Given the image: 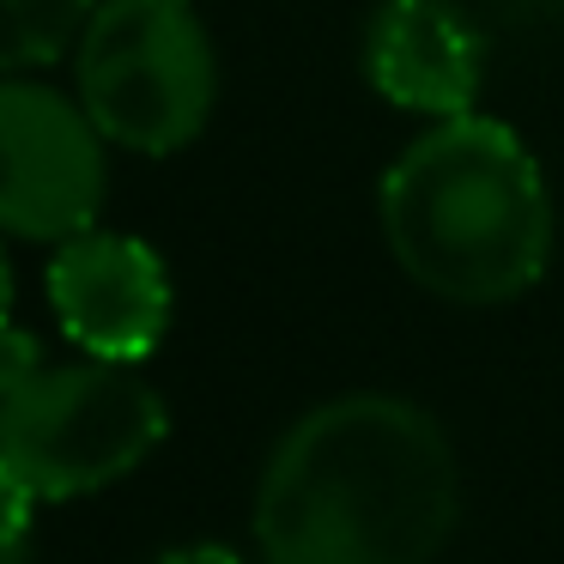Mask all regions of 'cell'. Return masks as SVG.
<instances>
[{
  "mask_svg": "<svg viewBox=\"0 0 564 564\" xmlns=\"http://www.w3.org/2000/svg\"><path fill=\"white\" fill-rule=\"evenodd\" d=\"M74 79L98 134L147 159L200 140L219 104V55L188 0H98Z\"/></svg>",
  "mask_w": 564,
  "mask_h": 564,
  "instance_id": "cell-4",
  "label": "cell"
},
{
  "mask_svg": "<svg viewBox=\"0 0 564 564\" xmlns=\"http://www.w3.org/2000/svg\"><path fill=\"white\" fill-rule=\"evenodd\" d=\"M377 219L394 268L462 310L516 304L552 261V188L498 116L431 122L382 171Z\"/></svg>",
  "mask_w": 564,
  "mask_h": 564,
  "instance_id": "cell-2",
  "label": "cell"
},
{
  "mask_svg": "<svg viewBox=\"0 0 564 564\" xmlns=\"http://www.w3.org/2000/svg\"><path fill=\"white\" fill-rule=\"evenodd\" d=\"M152 564H249V558H243V552H231V546H213V540H195V546L159 552Z\"/></svg>",
  "mask_w": 564,
  "mask_h": 564,
  "instance_id": "cell-10",
  "label": "cell"
},
{
  "mask_svg": "<svg viewBox=\"0 0 564 564\" xmlns=\"http://www.w3.org/2000/svg\"><path fill=\"white\" fill-rule=\"evenodd\" d=\"M110 140L86 104L31 74L0 79V231L25 243H67L98 231L110 195Z\"/></svg>",
  "mask_w": 564,
  "mask_h": 564,
  "instance_id": "cell-5",
  "label": "cell"
},
{
  "mask_svg": "<svg viewBox=\"0 0 564 564\" xmlns=\"http://www.w3.org/2000/svg\"><path fill=\"white\" fill-rule=\"evenodd\" d=\"M13 328V261H7V249H0V334Z\"/></svg>",
  "mask_w": 564,
  "mask_h": 564,
  "instance_id": "cell-11",
  "label": "cell"
},
{
  "mask_svg": "<svg viewBox=\"0 0 564 564\" xmlns=\"http://www.w3.org/2000/svg\"><path fill=\"white\" fill-rule=\"evenodd\" d=\"M462 522V462L431 406L358 389L285 425L256 479L261 564H437Z\"/></svg>",
  "mask_w": 564,
  "mask_h": 564,
  "instance_id": "cell-1",
  "label": "cell"
},
{
  "mask_svg": "<svg viewBox=\"0 0 564 564\" xmlns=\"http://www.w3.org/2000/svg\"><path fill=\"white\" fill-rule=\"evenodd\" d=\"M31 546H37V498L0 474V564H31Z\"/></svg>",
  "mask_w": 564,
  "mask_h": 564,
  "instance_id": "cell-9",
  "label": "cell"
},
{
  "mask_svg": "<svg viewBox=\"0 0 564 564\" xmlns=\"http://www.w3.org/2000/svg\"><path fill=\"white\" fill-rule=\"evenodd\" d=\"M91 13L98 0H0V79L74 55Z\"/></svg>",
  "mask_w": 564,
  "mask_h": 564,
  "instance_id": "cell-8",
  "label": "cell"
},
{
  "mask_svg": "<svg viewBox=\"0 0 564 564\" xmlns=\"http://www.w3.org/2000/svg\"><path fill=\"white\" fill-rule=\"evenodd\" d=\"M171 431L164 394L140 365L74 358L0 394V474L37 503H67L128 479Z\"/></svg>",
  "mask_w": 564,
  "mask_h": 564,
  "instance_id": "cell-3",
  "label": "cell"
},
{
  "mask_svg": "<svg viewBox=\"0 0 564 564\" xmlns=\"http://www.w3.org/2000/svg\"><path fill=\"white\" fill-rule=\"evenodd\" d=\"M365 79L382 104L425 122L474 116L486 43L455 0H382L365 31Z\"/></svg>",
  "mask_w": 564,
  "mask_h": 564,
  "instance_id": "cell-7",
  "label": "cell"
},
{
  "mask_svg": "<svg viewBox=\"0 0 564 564\" xmlns=\"http://www.w3.org/2000/svg\"><path fill=\"white\" fill-rule=\"evenodd\" d=\"M50 310L86 358L147 365L171 334V268L128 231H79L50 256Z\"/></svg>",
  "mask_w": 564,
  "mask_h": 564,
  "instance_id": "cell-6",
  "label": "cell"
}]
</instances>
